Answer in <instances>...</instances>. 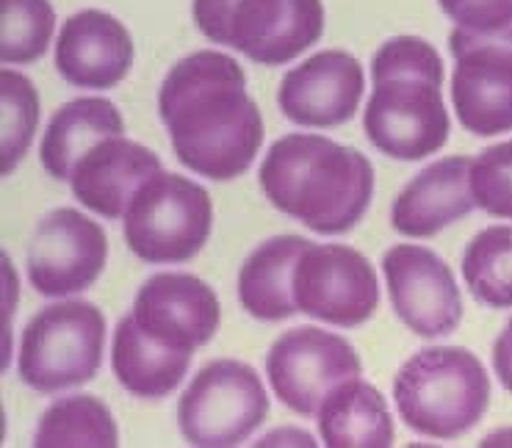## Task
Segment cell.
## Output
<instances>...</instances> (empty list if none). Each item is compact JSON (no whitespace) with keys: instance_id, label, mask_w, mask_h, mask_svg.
I'll use <instances>...</instances> for the list:
<instances>
[{"instance_id":"4dcf8cb0","label":"cell","mask_w":512,"mask_h":448,"mask_svg":"<svg viewBox=\"0 0 512 448\" xmlns=\"http://www.w3.org/2000/svg\"><path fill=\"white\" fill-rule=\"evenodd\" d=\"M504 440H510L507 446H512V432H496V435H488L482 440V446H501Z\"/></svg>"},{"instance_id":"603a6c76","label":"cell","mask_w":512,"mask_h":448,"mask_svg":"<svg viewBox=\"0 0 512 448\" xmlns=\"http://www.w3.org/2000/svg\"><path fill=\"white\" fill-rule=\"evenodd\" d=\"M36 448H114L120 446V429L106 401L89 393L64 396L42 413L34 432Z\"/></svg>"},{"instance_id":"2e32d148","label":"cell","mask_w":512,"mask_h":448,"mask_svg":"<svg viewBox=\"0 0 512 448\" xmlns=\"http://www.w3.org/2000/svg\"><path fill=\"white\" fill-rule=\"evenodd\" d=\"M158 172H164V164L150 147L125 136H108L78 158L70 189L84 208L117 222L139 189Z\"/></svg>"},{"instance_id":"7a4b0ae2","label":"cell","mask_w":512,"mask_h":448,"mask_svg":"<svg viewBox=\"0 0 512 448\" xmlns=\"http://www.w3.org/2000/svg\"><path fill=\"white\" fill-rule=\"evenodd\" d=\"M266 200L319 236H344L366 216L374 166L366 155L319 133H288L263 158Z\"/></svg>"},{"instance_id":"8992f818","label":"cell","mask_w":512,"mask_h":448,"mask_svg":"<svg viewBox=\"0 0 512 448\" xmlns=\"http://www.w3.org/2000/svg\"><path fill=\"white\" fill-rule=\"evenodd\" d=\"M106 316L81 299L42 307L20 341L17 374L36 393H61L92 382L103 363Z\"/></svg>"},{"instance_id":"f546056e","label":"cell","mask_w":512,"mask_h":448,"mask_svg":"<svg viewBox=\"0 0 512 448\" xmlns=\"http://www.w3.org/2000/svg\"><path fill=\"white\" fill-rule=\"evenodd\" d=\"M255 446H316V440L302 429H277L263 435Z\"/></svg>"},{"instance_id":"52a82bcc","label":"cell","mask_w":512,"mask_h":448,"mask_svg":"<svg viewBox=\"0 0 512 448\" xmlns=\"http://www.w3.org/2000/svg\"><path fill=\"white\" fill-rule=\"evenodd\" d=\"M122 219L125 241L136 258L175 266L203 252L214 227V205L197 180L158 172L139 189Z\"/></svg>"},{"instance_id":"83f0119b","label":"cell","mask_w":512,"mask_h":448,"mask_svg":"<svg viewBox=\"0 0 512 448\" xmlns=\"http://www.w3.org/2000/svg\"><path fill=\"white\" fill-rule=\"evenodd\" d=\"M441 12L457 28L490 34L512 23V0H438Z\"/></svg>"},{"instance_id":"8fae6325","label":"cell","mask_w":512,"mask_h":448,"mask_svg":"<svg viewBox=\"0 0 512 448\" xmlns=\"http://www.w3.org/2000/svg\"><path fill=\"white\" fill-rule=\"evenodd\" d=\"M297 310L333 327H360L380 305V280L366 255L346 244H308L294 277Z\"/></svg>"},{"instance_id":"484cf974","label":"cell","mask_w":512,"mask_h":448,"mask_svg":"<svg viewBox=\"0 0 512 448\" xmlns=\"http://www.w3.org/2000/svg\"><path fill=\"white\" fill-rule=\"evenodd\" d=\"M0 172L12 175L31 147L39 125V95L23 72H0Z\"/></svg>"},{"instance_id":"7c38bea8","label":"cell","mask_w":512,"mask_h":448,"mask_svg":"<svg viewBox=\"0 0 512 448\" xmlns=\"http://www.w3.org/2000/svg\"><path fill=\"white\" fill-rule=\"evenodd\" d=\"M108 260L106 230L75 208H56L36 224L25 249L36 294L64 299L97 283Z\"/></svg>"},{"instance_id":"ba28073f","label":"cell","mask_w":512,"mask_h":448,"mask_svg":"<svg viewBox=\"0 0 512 448\" xmlns=\"http://www.w3.org/2000/svg\"><path fill=\"white\" fill-rule=\"evenodd\" d=\"M269 415L261 377L241 360H214L197 371L178 399V429L200 448L239 446Z\"/></svg>"},{"instance_id":"9c48e42d","label":"cell","mask_w":512,"mask_h":448,"mask_svg":"<svg viewBox=\"0 0 512 448\" xmlns=\"http://www.w3.org/2000/svg\"><path fill=\"white\" fill-rule=\"evenodd\" d=\"M457 67L452 72V106L474 136L512 130V23L477 34L454 28L449 36Z\"/></svg>"},{"instance_id":"7402d4cb","label":"cell","mask_w":512,"mask_h":448,"mask_svg":"<svg viewBox=\"0 0 512 448\" xmlns=\"http://www.w3.org/2000/svg\"><path fill=\"white\" fill-rule=\"evenodd\" d=\"M319 435L330 448H388L393 446V418L380 390L360 377L349 379L322 401Z\"/></svg>"},{"instance_id":"9a60e30c","label":"cell","mask_w":512,"mask_h":448,"mask_svg":"<svg viewBox=\"0 0 512 448\" xmlns=\"http://www.w3.org/2000/svg\"><path fill=\"white\" fill-rule=\"evenodd\" d=\"M363 92L360 61L346 50H322L283 75L277 106L302 128H338L355 119Z\"/></svg>"},{"instance_id":"d6986e66","label":"cell","mask_w":512,"mask_h":448,"mask_svg":"<svg viewBox=\"0 0 512 448\" xmlns=\"http://www.w3.org/2000/svg\"><path fill=\"white\" fill-rule=\"evenodd\" d=\"M308 238L274 236L252 249L239 272V302L258 321H286L297 310L294 277Z\"/></svg>"},{"instance_id":"6da1fadb","label":"cell","mask_w":512,"mask_h":448,"mask_svg":"<svg viewBox=\"0 0 512 448\" xmlns=\"http://www.w3.org/2000/svg\"><path fill=\"white\" fill-rule=\"evenodd\" d=\"M158 114L178 161L216 183L236 180L263 144V117L236 59L200 50L178 61L158 89Z\"/></svg>"},{"instance_id":"e0dca14e","label":"cell","mask_w":512,"mask_h":448,"mask_svg":"<svg viewBox=\"0 0 512 448\" xmlns=\"http://www.w3.org/2000/svg\"><path fill=\"white\" fill-rule=\"evenodd\" d=\"M133 39L114 14L84 9L61 25L56 70L75 89H114L133 67Z\"/></svg>"},{"instance_id":"5bb4252c","label":"cell","mask_w":512,"mask_h":448,"mask_svg":"<svg viewBox=\"0 0 512 448\" xmlns=\"http://www.w3.org/2000/svg\"><path fill=\"white\" fill-rule=\"evenodd\" d=\"M131 313L153 341L191 354L214 338L222 321L214 288L183 272H161L144 280Z\"/></svg>"},{"instance_id":"277c9868","label":"cell","mask_w":512,"mask_h":448,"mask_svg":"<svg viewBox=\"0 0 512 448\" xmlns=\"http://www.w3.org/2000/svg\"><path fill=\"white\" fill-rule=\"evenodd\" d=\"M393 401L416 435L457 440L488 413L490 377L477 354L463 346H432L399 368Z\"/></svg>"},{"instance_id":"4316f807","label":"cell","mask_w":512,"mask_h":448,"mask_svg":"<svg viewBox=\"0 0 512 448\" xmlns=\"http://www.w3.org/2000/svg\"><path fill=\"white\" fill-rule=\"evenodd\" d=\"M471 194L479 211L512 219V139L485 147L471 161Z\"/></svg>"},{"instance_id":"3957f363","label":"cell","mask_w":512,"mask_h":448,"mask_svg":"<svg viewBox=\"0 0 512 448\" xmlns=\"http://www.w3.org/2000/svg\"><path fill=\"white\" fill-rule=\"evenodd\" d=\"M363 130L393 161H424L446 147L452 119L443 103V61L421 36H393L371 59Z\"/></svg>"},{"instance_id":"d4e9b609","label":"cell","mask_w":512,"mask_h":448,"mask_svg":"<svg viewBox=\"0 0 512 448\" xmlns=\"http://www.w3.org/2000/svg\"><path fill=\"white\" fill-rule=\"evenodd\" d=\"M56 12L50 0H0V61L34 64L50 48Z\"/></svg>"},{"instance_id":"ffe728a7","label":"cell","mask_w":512,"mask_h":448,"mask_svg":"<svg viewBox=\"0 0 512 448\" xmlns=\"http://www.w3.org/2000/svg\"><path fill=\"white\" fill-rule=\"evenodd\" d=\"M108 136H125V119H122L120 108L106 97L70 100L50 117L48 128H45V136L39 144L42 169L53 180L70 183L78 158Z\"/></svg>"},{"instance_id":"5b68a950","label":"cell","mask_w":512,"mask_h":448,"mask_svg":"<svg viewBox=\"0 0 512 448\" xmlns=\"http://www.w3.org/2000/svg\"><path fill=\"white\" fill-rule=\"evenodd\" d=\"M194 23L216 45L283 67L324 34L322 0H194Z\"/></svg>"},{"instance_id":"ac0fdd59","label":"cell","mask_w":512,"mask_h":448,"mask_svg":"<svg viewBox=\"0 0 512 448\" xmlns=\"http://www.w3.org/2000/svg\"><path fill=\"white\" fill-rule=\"evenodd\" d=\"M477 208L471 194V158L449 155L421 169L393 200L391 224L399 236L432 238Z\"/></svg>"},{"instance_id":"cb8c5ba5","label":"cell","mask_w":512,"mask_h":448,"mask_svg":"<svg viewBox=\"0 0 512 448\" xmlns=\"http://www.w3.org/2000/svg\"><path fill=\"white\" fill-rule=\"evenodd\" d=\"M463 280L479 305L512 307V224L479 230L463 252Z\"/></svg>"},{"instance_id":"f1b7e54d","label":"cell","mask_w":512,"mask_h":448,"mask_svg":"<svg viewBox=\"0 0 512 448\" xmlns=\"http://www.w3.org/2000/svg\"><path fill=\"white\" fill-rule=\"evenodd\" d=\"M493 371L499 377L501 388L512 393V319L504 324L499 338L493 341Z\"/></svg>"},{"instance_id":"4fadbf2b","label":"cell","mask_w":512,"mask_h":448,"mask_svg":"<svg viewBox=\"0 0 512 448\" xmlns=\"http://www.w3.org/2000/svg\"><path fill=\"white\" fill-rule=\"evenodd\" d=\"M396 319L418 338L452 335L463 321V296L446 260L418 244H396L382 258Z\"/></svg>"},{"instance_id":"30bf717a","label":"cell","mask_w":512,"mask_h":448,"mask_svg":"<svg viewBox=\"0 0 512 448\" xmlns=\"http://www.w3.org/2000/svg\"><path fill=\"white\" fill-rule=\"evenodd\" d=\"M272 393L302 418H316L322 401L338 385L363 377L355 346L338 332L294 327L283 332L266 354Z\"/></svg>"},{"instance_id":"44dd1931","label":"cell","mask_w":512,"mask_h":448,"mask_svg":"<svg viewBox=\"0 0 512 448\" xmlns=\"http://www.w3.org/2000/svg\"><path fill=\"white\" fill-rule=\"evenodd\" d=\"M191 352L169 349L164 343L153 341L139 327V321L128 313L117 324L114 346H111V368L122 388L136 399H164L172 390H178L183 377L191 368Z\"/></svg>"}]
</instances>
